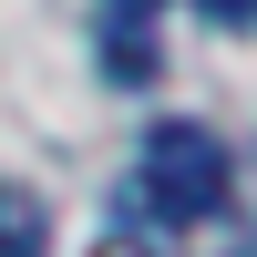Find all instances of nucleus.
I'll use <instances>...</instances> for the list:
<instances>
[{
	"label": "nucleus",
	"instance_id": "20e7f679",
	"mask_svg": "<svg viewBox=\"0 0 257 257\" xmlns=\"http://www.w3.org/2000/svg\"><path fill=\"white\" fill-rule=\"evenodd\" d=\"M206 11H216V21H226V31H237V21H247V0H206Z\"/></svg>",
	"mask_w": 257,
	"mask_h": 257
},
{
	"label": "nucleus",
	"instance_id": "f257e3e1",
	"mask_svg": "<svg viewBox=\"0 0 257 257\" xmlns=\"http://www.w3.org/2000/svg\"><path fill=\"white\" fill-rule=\"evenodd\" d=\"M134 185H144V206H155L165 226H216L226 206H237V165H226V144L206 134V123H155Z\"/></svg>",
	"mask_w": 257,
	"mask_h": 257
},
{
	"label": "nucleus",
	"instance_id": "f03ea898",
	"mask_svg": "<svg viewBox=\"0 0 257 257\" xmlns=\"http://www.w3.org/2000/svg\"><path fill=\"white\" fill-rule=\"evenodd\" d=\"M103 62H113L123 82L155 72V52H144V0H103Z\"/></svg>",
	"mask_w": 257,
	"mask_h": 257
},
{
	"label": "nucleus",
	"instance_id": "7ed1b4c3",
	"mask_svg": "<svg viewBox=\"0 0 257 257\" xmlns=\"http://www.w3.org/2000/svg\"><path fill=\"white\" fill-rule=\"evenodd\" d=\"M52 247V206L31 185H0V257H41Z\"/></svg>",
	"mask_w": 257,
	"mask_h": 257
}]
</instances>
